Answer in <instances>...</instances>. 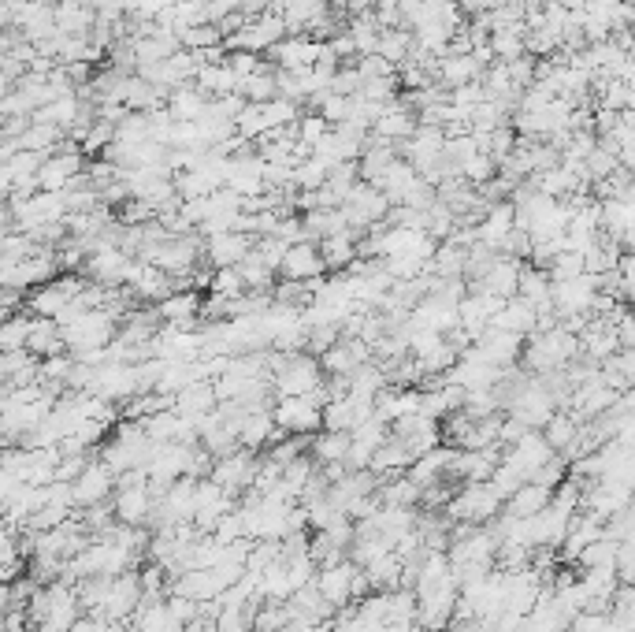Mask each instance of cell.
<instances>
[{"label": "cell", "instance_id": "1f68e13d", "mask_svg": "<svg viewBox=\"0 0 635 632\" xmlns=\"http://www.w3.org/2000/svg\"><path fill=\"white\" fill-rule=\"evenodd\" d=\"M312 577H316V562H312L309 554L286 558V584H290V595L298 592V588H305V584H312Z\"/></svg>", "mask_w": 635, "mask_h": 632}, {"label": "cell", "instance_id": "ac0fdd59", "mask_svg": "<svg viewBox=\"0 0 635 632\" xmlns=\"http://www.w3.org/2000/svg\"><path fill=\"white\" fill-rule=\"evenodd\" d=\"M491 328H502V331H513L520 339H528L535 331V309L524 298H506L502 309L491 316Z\"/></svg>", "mask_w": 635, "mask_h": 632}, {"label": "cell", "instance_id": "d6a6232c", "mask_svg": "<svg viewBox=\"0 0 635 632\" xmlns=\"http://www.w3.org/2000/svg\"><path fill=\"white\" fill-rule=\"evenodd\" d=\"M220 30L212 27V23H197V27H186L179 30V45L182 49H208V45H220Z\"/></svg>", "mask_w": 635, "mask_h": 632}, {"label": "cell", "instance_id": "3957f363", "mask_svg": "<svg viewBox=\"0 0 635 632\" xmlns=\"http://www.w3.org/2000/svg\"><path fill=\"white\" fill-rule=\"evenodd\" d=\"M253 476H257V454L238 447V450H231V454H223V458L212 461L208 480L220 484L227 495H242V491L253 488Z\"/></svg>", "mask_w": 635, "mask_h": 632}, {"label": "cell", "instance_id": "e0dca14e", "mask_svg": "<svg viewBox=\"0 0 635 632\" xmlns=\"http://www.w3.org/2000/svg\"><path fill=\"white\" fill-rule=\"evenodd\" d=\"M30 354L38 357H52V354H67L64 339H60V328H56V320L49 316H30V331H26V346Z\"/></svg>", "mask_w": 635, "mask_h": 632}, {"label": "cell", "instance_id": "ba28073f", "mask_svg": "<svg viewBox=\"0 0 635 632\" xmlns=\"http://www.w3.org/2000/svg\"><path fill=\"white\" fill-rule=\"evenodd\" d=\"M116 491V476L104 469L101 461H86V469L71 480V499H75V510H86V506H97V502H108Z\"/></svg>", "mask_w": 635, "mask_h": 632}, {"label": "cell", "instance_id": "e575fe53", "mask_svg": "<svg viewBox=\"0 0 635 632\" xmlns=\"http://www.w3.org/2000/svg\"><path fill=\"white\" fill-rule=\"evenodd\" d=\"M327 131H331V127H327V119L320 116V112H301L298 116V138L305 145H316Z\"/></svg>", "mask_w": 635, "mask_h": 632}, {"label": "cell", "instance_id": "2e32d148", "mask_svg": "<svg viewBox=\"0 0 635 632\" xmlns=\"http://www.w3.org/2000/svg\"><path fill=\"white\" fill-rule=\"evenodd\" d=\"M357 235H361V231L346 227V231H338V235L320 238V242H316V250H320V261H324L327 276L346 272V268L353 264V257H357Z\"/></svg>", "mask_w": 635, "mask_h": 632}, {"label": "cell", "instance_id": "836d02e7", "mask_svg": "<svg viewBox=\"0 0 635 632\" xmlns=\"http://www.w3.org/2000/svg\"><path fill=\"white\" fill-rule=\"evenodd\" d=\"M223 64H227V71H231L234 79H238V82H246L249 75H253V71H257V67L264 64V60H260L257 53H246V49H231V53H227V60H223Z\"/></svg>", "mask_w": 635, "mask_h": 632}, {"label": "cell", "instance_id": "d6986e66", "mask_svg": "<svg viewBox=\"0 0 635 632\" xmlns=\"http://www.w3.org/2000/svg\"><path fill=\"white\" fill-rule=\"evenodd\" d=\"M346 450H350V432H312L309 435V454L316 465H335V461H342L346 465Z\"/></svg>", "mask_w": 635, "mask_h": 632}, {"label": "cell", "instance_id": "484cf974", "mask_svg": "<svg viewBox=\"0 0 635 632\" xmlns=\"http://www.w3.org/2000/svg\"><path fill=\"white\" fill-rule=\"evenodd\" d=\"M353 424L357 421H353V406L346 395L331 398V402L320 409V428H324V432H350Z\"/></svg>", "mask_w": 635, "mask_h": 632}, {"label": "cell", "instance_id": "6da1fadb", "mask_svg": "<svg viewBox=\"0 0 635 632\" xmlns=\"http://www.w3.org/2000/svg\"><path fill=\"white\" fill-rule=\"evenodd\" d=\"M442 514L450 521H461V525H491L494 517L502 514V499L498 491L483 480V484H465L461 491H454V499L446 502Z\"/></svg>", "mask_w": 635, "mask_h": 632}, {"label": "cell", "instance_id": "d590c367", "mask_svg": "<svg viewBox=\"0 0 635 632\" xmlns=\"http://www.w3.org/2000/svg\"><path fill=\"white\" fill-rule=\"evenodd\" d=\"M168 610H171V618L179 621V625H190V621L197 618V606L201 603H194V599H186V595H175V592H168Z\"/></svg>", "mask_w": 635, "mask_h": 632}, {"label": "cell", "instance_id": "4316f807", "mask_svg": "<svg viewBox=\"0 0 635 632\" xmlns=\"http://www.w3.org/2000/svg\"><path fill=\"white\" fill-rule=\"evenodd\" d=\"M260 603L249 606H223L216 621H212V632H253V610Z\"/></svg>", "mask_w": 635, "mask_h": 632}, {"label": "cell", "instance_id": "8d00e7d4", "mask_svg": "<svg viewBox=\"0 0 635 632\" xmlns=\"http://www.w3.org/2000/svg\"><path fill=\"white\" fill-rule=\"evenodd\" d=\"M15 90V82L8 79V75H4V71H0V101H4V97H8V93Z\"/></svg>", "mask_w": 635, "mask_h": 632}, {"label": "cell", "instance_id": "7402d4cb", "mask_svg": "<svg viewBox=\"0 0 635 632\" xmlns=\"http://www.w3.org/2000/svg\"><path fill=\"white\" fill-rule=\"evenodd\" d=\"M580 417L572 413V409H554V417L539 428L543 432V439H546V447L554 450V454H561V450L569 447L572 439H576V432H580Z\"/></svg>", "mask_w": 635, "mask_h": 632}, {"label": "cell", "instance_id": "9c48e42d", "mask_svg": "<svg viewBox=\"0 0 635 632\" xmlns=\"http://www.w3.org/2000/svg\"><path fill=\"white\" fill-rule=\"evenodd\" d=\"M472 350L487 361V365H494V369H509V365H517L520 361V350H524V339L520 335H513V331H502V328H487L480 331V339L472 343Z\"/></svg>", "mask_w": 635, "mask_h": 632}, {"label": "cell", "instance_id": "52a82bcc", "mask_svg": "<svg viewBox=\"0 0 635 632\" xmlns=\"http://www.w3.org/2000/svg\"><path fill=\"white\" fill-rule=\"evenodd\" d=\"M272 421L279 432L286 435H312L320 432V409L309 398H275L272 402Z\"/></svg>", "mask_w": 635, "mask_h": 632}, {"label": "cell", "instance_id": "5b68a950", "mask_svg": "<svg viewBox=\"0 0 635 632\" xmlns=\"http://www.w3.org/2000/svg\"><path fill=\"white\" fill-rule=\"evenodd\" d=\"M357 569L361 566H353L350 558H342L335 566H320L316 577H312V588L320 592V599L331 610H342V606L353 603V577H357Z\"/></svg>", "mask_w": 635, "mask_h": 632}, {"label": "cell", "instance_id": "f546056e", "mask_svg": "<svg viewBox=\"0 0 635 632\" xmlns=\"http://www.w3.org/2000/svg\"><path fill=\"white\" fill-rule=\"evenodd\" d=\"M457 172H461V179H465L468 186H476V190H480L483 183H491V179H494V172H498V164H494V160L487 157V153H476V157H468L465 164L457 168Z\"/></svg>", "mask_w": 635, "mask_h": 632}, {"label": "cell", "instance_id": "7a4b0ae2", "mask_svg": "<svg viewBox=\"0 0 635 632\" xmlns=\"http://www.w3.org/2000/svg\"><path fill=\"white\" fill-rule=\"evenodd\" d=\"M86 168V157H82V149L75 142H64L60 149H52L49 157L41 160L38 168V190H49V194H64L67 183L75 179L78 172Z\"/></svg>", "mask_w": 635, "mask_h": 632}, {"label": "cell", "instance_id": "603a6c76", "mask_svg": "<svg viewBox=\"0 0 635 632\" xmlns=\"http://www.w3.org/2000/svg\"><path fill=\"white\" fill-rule=\"evenodd\" d=\"M301 231H305V242H320V238L346 231V216L342 209H312L301 216Z\"/></svg>", "mask_w": 635, "mask_h": 632}, {"label": "cell", "instance_id": "8fae6325", "mask_svg": "<svg viewBox=\"0 0 635 632\" xmlns=\"http://www.w3.org/2000/svg\"><path fill=\"white\" fill-rule=\"evenodd\" d=\"M142 603V584H138V569H127V573H119L112 577V588H108V599L101 606V618L108 621H130V614L138 610Z\"/></svg>", "mask_w": 635, "mask_h": 632}, {"label": "cell", "instance_id": "30bf717a", "mask_svg": "<svg viewBox=\"0 0 635 632\" xmlns=\"http://www.w3.org/2000/svg\"><path fill=\"white\" fill-rule=\"evenodd\" d=\"M279 279L286 283H312V279L327 276L324 272V261H320V250H316V242H294V246H286L283 261H279Z\"/></svg>", "mask_w": 635, "mask_h": 632}, {"label": "cell", "instance_id": "8992f818", "mask_svg": "<svg viewBox=\"0 0 635 632\" xmlns=\"http://www.w3.org/2000/svg\"><path fill=\"white\" fill-rule=\"evenodd\" d=\"M390 439H398L413 458H420V454H428L431 447H439L442 432H439V421H431L424 413H405V417H398V421L390 424Z\"/></svg>", "mask_w": 635, "mask_h": 632}, {"label": "cell", "instance_id": "4fadbf2b", "mask_svg": "<svg viewBox=\"0 0 635 632\" xmlns=\"http://www.w3.org/2000/svg\"><path fill=\"white\" fill-rule=\"evenodd\" d=\"M253 250V235H242V231H223V235L205 238V261L212 268H234L242 264Z\"/></svg>", "mask_w": 635, "mask_h": 632}, {"label": "cell", "instance_id": "f1b7e54d", "mask_svg": "<svg viewBox=\"0 0 635 632\" xmlns=\"http://www.w3.org/2000/svg\"><path fill=\"white\" fill-rule=\"evenodd\" d=\"M26 331H30V316L8 313V320L0 324V354H8V350H23Z\"/></svg>", "mask_w": 635, "mask_h": 632}, {"label": "cell", "instance_id": "cb8c5ba5", "mask_svg": "<svg viewBox=\"0 0 635 632\" xmlns=\"http://www.w3.org/2000/svg\"><path fill=\"white\" fill-rule=\"evenodd\" d=\"M364 577H368V588H372V592H394V588H398V577H402V558L394 551L379 554L376 562L364 566Z\"/></svg>", "mask_w": 635, "mask_h": 632}, {"label": "cell", "instance_id": "83f0119b", "mask_svg": "<svg viewBox=\"0 0 635 632\" xmlns=\"http://www.w3.org/2000/svg\"><path fill=\"white\" fill-rule=\"evenodd\" d=\"M487 41H491V53L498 64H509V60L524 56V30H494Z\"/></svg>", "mask_w": 635, "mask_h": 632}, {"label": "cell", "instance_id": "ffe728a7", "mask_svg": "<svg viewBox=\"0 0 635 632\" xmlns=\"http://www.w3.org/2000/svg\"><path fill=\"white\" fill-rule=\"evenodd\" d=\"M550 495H554V491L543 488V484H520V488L502 502V514L517 517V521L520 517H532V514H539V510H546Z\"/></svg>", "mask_w": 635, "mask_h": 632}, {"label": "cell", "instance_id": "4dcf8cb0", "mask_svg": "<svg viewBox=\"0 0 635 632\" xmlns=\"http://www.w3.org/2000/svg\"><path fill=\"white\" fill-rule=\"evenodd\" d=\"M208 294H216V298H238V294H246V283L238 276V268H216L212 279H208Z\"/></svg>", "mask_w": 635, "mask_h": 632}, {"label": "cell", "instance_id": "277c9868", "mask_svg": "<svg viewBox=\"0 0 635 632\" xmlns=\"http://www.w3.org/2000/svg\"><path fill=\"white\" fill-rule=\"evenodd\" d=\"M82 287H86V279H78V276H56L49 279V283H41V287H34L26 294L30 316H49L52 320L67 302H75L78 294H82Z\"/></svg>", "mask_w": 635, "mask_h": 632}, {"label": "cell", "instance_id": "d4e9b609", "mask_svg": "<svg viewBox=\"0 0 635 632\" xmlns=\"http://www.w3.org/2000/svg\"><path fill=\"white\" fill-rule=\"evenodd\" d=\"M409 49H413V34L409 30H379L376 56H383L390 67H402Z\"/></svg>", "mask_w": 635, "mask_h": 632}, {"label": "cell", "instance_id": "7c38bea8", "mask_svg": "<svg viewBox=\"0 0 635 632\" xmlns=\"http://www.w3.org/2000/svg\"><path fill=\"white\" fill-rule=\"evenodd\" d=\"M550 458H554V450L546 447L543 432H524L517 443H513V447L502 450V461H506V465H513V469H517L524 480H528V476H532L539 465H546Z\"/></svg>", "mask_w": 635, "mask_h": 632}, {"label": "cell", "instance_id": "5bb4252c", "mask_svg": "<svg viewBox=\"0 0 635 632\" xmlns=\"http://www.w3.org/2000/svg\"><path fill=\"white\" fill-rule=\"evenodd\" d=\"M156 316H160V324H171V328H194L197 316H201V294L197 290H171L168 298L156 302Z\"/></svg>", "mask_w": 635, "mask_h": 632}, {"label": "cell", "instance_id": "44dd1931", "mask_svg": "<svg viewBox=\"0 0 635 632\" xmlns=\"http://www.w3.org/2000/svg\"><path fill=\"white\" fill-rule=\"evenodd\" d=\"M220 402H216V391H212V380H197L190 383L186 391H179L175 395V413H182V417H190V421H197V417H205L208 409H216Z\"/></svg>", "mask_w": 635, "mask_h": 632}, {"label": "cell", "instance_id": "9a60e30c", "mask_svg": "<svg viewBox=\"0 0 635 632\" xmlns=\"http://www.w3.org/2000/svg\"><path fill=\"white\" fill-rule=\"evenodd\" d=\"M279 428L272 421V409H257V413H242V421H238V447L242 450H264L272 447L275 439H279Z\"/></svg>", "mask_w": 635, "mask_h": 632}]
</instances>
